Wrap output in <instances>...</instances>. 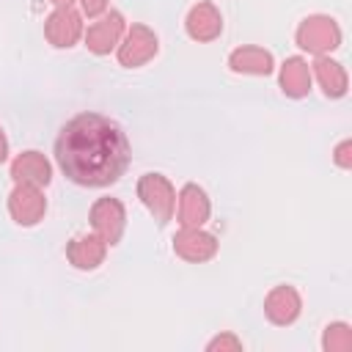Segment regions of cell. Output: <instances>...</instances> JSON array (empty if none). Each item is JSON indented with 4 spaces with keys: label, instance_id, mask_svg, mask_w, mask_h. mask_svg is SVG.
Returning <instances> with one entry per match:
<instances>
[{
    "label": "cell",
    "instance_id": "1",
    "mask_svg": "<svg viewBox=\"0 0 352 352\" xmlns=\"http://www.w3.org/2000/svg\"><path fill=\"white\" fill-rule=\"evenodd\" d=\"M55 160L66 179L80 187H107L129 165V140L124 129L102 113L69 118L55 140Z\"/></svg>",
    "mask_w": 352,
    "mask_h": 352
},
{
    "label": "cell",
    "instance_id": "2",
    "mask_svg": "<svg viewBox=\"0 0 352 352\" xmlns=\"http://www.w3.org/2000/svg\"><path fill=\"white\" fill-rule=\"evenodd\" d=\"M297 47L311 52V55H327L333 50L341 47V28L333 16L327 14H314V16H305L300 25H297Z\"/></svg>",
    "mask_w": 352,
    "mask_h": 352
},
{
    "label": "cell",
    "instance_id": "3",
    "mask_svg": "<svg viewBox=\"0 0 352 352\" xmlns=\"http://www.w3.org/2000/svg\"><path fill=\"white\" fill-rule=\"evenodd\" d=\"M138 198L160 226H165L176 212V190L162 173H143L138 179Z\"/></svg>",
    "mask_w": 352,
    "mask_h": 352
},
{
    "label": "cell",
    "instance_id": "4",
    "mask_svg": "<svg viewBox=\"0 0 352 352\" xmlns=\"http://www.w3.org/2000/svg\"><path fill=\"white\" fill-rule=\"evenodd\" d=\"M91 228L107 245H118L126 228V209L118 198H96L91 206Z\"/></svg>",
    "mask_w": 352,
    "mask_h": 352
},
{
    "label": "cell",
    "instance_id": "5",
    "mask_svg": "<svg viewBox=\"0 0 352 352\" xmlns=\"http://www.w3.org/2000/svg\"><path fill=\"white\" fill-rule=\"evenodd\" d=\"M160 50L157 33L146 25H132L124 36V41L118 44V63L126 69H138L143 63H148Z\"/></svg>",
    "mask_w": 352,
    "mask_h": 352
},
{
    "label": "cell",
    "instance_id": "6",
    "mask_svg": "<svg viewBox=\"0 0 352 352\" xmlns=\"http://www.w3.org/2000/svg\"><path fill=\"white\" fill-rule=\"evenodd\" d=\"M82 33H85V30H82V16H80L72 6H58V8L47 16V22H44V36H47V41H50L52 47H58V50L74 47Z\"/></svg>",
    "mask_w": 352,
    "mask_h": 352
},
{
    "label": "cell",
    "instance_id": "7",
    "mask_svg": "<svg viewBox=\"0 0 352 352\" xmlns=\"http://www.w3.org/2000/svg\"><path fill=\"white\" fill-rule=\"evenodd\" d=\"M124 16L121 11H107L102 14L94 25H88V30L82 33L85 38V47L94 52V55H107L110 50H116L121 44V36H124Z\"/></svg>",
    "mask_w": 352,
    "mask_h": 352
},
{
    "label": "cell",
    "instance_id": "8",
    "mask_svg": "<svg viewBox=\"0 0 352 352\" xmlns=\"http://www.w3.org/2000/svg\"><path fill=\"white\" fill-rule=\"evenodd\" d=\"M47 212V198L41 187L33 184H16L8 195V214L19 226H36Z\"/></svg>",
    "mask_w": 352,
    "mask_h": 352
},
{
    "label": "cell",
    "instance_id": "9",
    "mask_svg": "<svg viewBox=\"0 0 352 352\" xmlns=\"http://www.w3.org/2000/svg\"><path fill=\"white\" fill-rule=\"evenodd\" d=\"M173 253L184 261H192V264H201V261H209L214 258L217 253V239L209 234V231H201V228H184L176 231L173 236Z\"/></svg>",
    "mask_w": 352,
    "mask_h": 352
},
{
    "label": "cell",
    "instance_id": "10",
    "mask_svg": "<svg viewBox=\"0 0 352 352\" xmlns=\"http://www.w3.org/2000/svg\"><path fill=\"white\" fill-rule=\"evenodd\" d=\"M184 30H187V36H190L192 41H214V38L223 33V16H220L217 6L209 3V0L195 3V6L187 11Z\"/></svg>",
    "mask_w": 352,
    "mask_h": 352
},
{
    "label": "cell",
    "instance_id": "11",
    "mask_svg": "<svg viewBox=\"0 0 352 352\" xmlns=\"http://www.w3.org/2000/svg\"><path fill=\"white\" fill-rule=\"evenodd\" d=\"M179 206H176V217L184 228H201L206 220H209V212H212V204H209V195L204 192V187L198 184H184L179 190Z\"/></svg>",
    "mask_w": 352,
    "mask_h": 352
},
{
    "label": "cell",
    "instance_id": "12",
    "mask_svg": "<svg viewBox=\"0 0 352 352\" xmlns=\"http://www.w3.org/2000/svg\"><path fill=\"white\" fill-rule=\"evenodd\" d=\"M300 311H302V300H300V294H297L294 286H286V283L283 286H275L264 297V314H267V319L272 324L286 327V324L297 322Z\"/></svg>",
    "mask_w": 352,
    "mask_h": 352
},
{
    "label": "cell",
    "instance_id": "13",
    "mask_svg": "<svg viewBox=\"0 0 352 352\" xmlns=\"http://www.w3.org/2000/svg\"><path fill=\"white\" fill-rule=\"evenodd\" d=\"M11 179H14V184L47 187L52 182V165L41 151H22L11 162Z\"/></svg>",
    "mask_w": 352,
    "mask_h": 352
},
{
    "label": "cell",
    "instance_id": "14",
    "mask_svg": "<svg viewBox=\"0 0 352 352\" xmlns=\"http://www.w3.org/2000/svg\"><path fill=\"white\" fill-rule=\"evenodd\" d=\"M107 256V242L99 234H80L66 245V258L77 270H96Z\"/></svg>",
    "mask_w": 352,
    "mask_h": 352
},
{
    "label": "cell",
    "instance_id": "15",
    "mask_svg": "<svg viewBox=\"0 0 352 352\" xmlns=\"http://www.w3.org/2000/svg\"><path fill=\"white\" fill-rule=\"evenodd\" d=\"M228 69L234 74H258V77H267L272 74L275 69V60H272V52H267L264 47H236L231 55H228Z\"/></svg>",
    "mask_w": 352,
    "mask_h": 352
},
{
    "label": "cell",
    "instance_id": "16",
    "mask_svg": "<svg viewBox=\"0 0 352 352\" xmlns=\"http://www.w3.org/2000/svg\"><path fill=\"white\" fill-rule=\"evenodd\" d=\"M311 77L319 80L324 96H330V99H341L346 94V85H349L346 72L338 60H333L327 55H316V60L311 63Z\"/></svg>",
    "mask_w": 352,
    "mask_h": 352
},
{
    "label": "cell",
    "instance_id": "17",
    "mask_svg": "<svg viewBox=\"0 0 352 352\" xmlns=\"http://www.w3.org/2000/svg\"><path fill=\"white\" fill-rule=\"evenodd\" d=\"M280 91L292 99H302L311 91V66L302 58H286L280 66Z\"/></svg>",
    "mask_w": 352,
    "mask_h": 352
},
{
    "label": "cell",
    "instance_id": "18",
    "mask_svg": "<svg viewBox=\"0 0 352 352\" xmlns=\"http://www.w3.org/2000/svg\"><path fill=\"white\" fill-rule=\"evenodd\" d=\"M322 349L324 352H349L352 349V327L346 322L327 324L324 336H322Z\"/></svg>",
    "mask_w": 352,
    "mask_h": 352
},
{
    "label": "cell",
    "instance_id": "19",
    "mask_svg": "<svg viewBox=\"0 0 352 352\" xmlns=\"http://www.w3.org/2000/svg\"><path fill=\"white\" fill-rule=\"evenodd\" d=\"M206 349H209V352H217V349H220V352H226V349H228V352H239V349H242V341H239L234 333H223V336L212 338V341L206 344Z\"/></svg>",
    "mask_w": 352,
    "mask_h": 352
},
{
    "label": "cell",
    "instance_id": "20",
    "mask_svg": "<svg viewBox=\"0 0 352 352\" xmlns=\"http://www.w3.org/2000/svg\"><path fill=\"white\" fill-rule=\"evenodd\" d=\"M333 160H336V165H338V168H352V140H349V138H346V140H341V143L336 146Z\"/></svg>",
    "mask_w": 352,
    "mask_h": 352
},
{
    "label": "cell",
    "instance_id": "21",
    "mask_svg": "<svg viewBox=\"0 0 352 352\" xmlns=\"http://www.w3.org/2000/svg\"><path fill=\"white\" fill-rule=\"evenodd\" d=\"M80 6L88 16H102L107 11V0H80Z\"/></svg>",
    "mask_w": 352,
    "mask_h": 352
},
{
    "label": "cell",
    "instance_id": "22",
    "mask_svg": "<svg viewBox=\"0 0 352 352\" xmlns=\"http://www.w3.org/2000/svg\"><path fill=\"white\" fill-rule=\"evenodd\" d=\"M8 157V140H6V132L0 129V162H6Z\"/></svg>",
    "mask_w": 352,
    "mask_h": 352
},
{
    "label": "cell",
    "instance_id": "23",
    "mask_svg": "<svg viewBox=\"0 0 352 352\" xmlns=\"http://www.w3.org/2000/svg\"><path fill=\"white\" fill-rule=\"evenodd\" d=\"M52 3H55V6H72L74 0H52Z\"/></svg>",
    "mask_w": 352,
    "mask_h": 352
}]
</instances>
